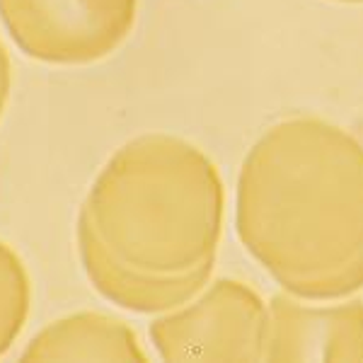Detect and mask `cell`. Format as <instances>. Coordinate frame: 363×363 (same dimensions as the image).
Wrapping results in <instances>:
<instances>
[{"label": "cell", "instance_id": "cell-7", "mask_svg": "<svg viewBox=\"0 0 363 363\" xmlns=\"http://www.w3.org/2000/svg\"><path fill=\"white\" fill-rule=\"evenodd\" d=\"M29 277L22 259L0 242V356L22 332L29 313Z\"/></svg>", "mask_w": 363, "mask_h": 363}, {"label": "cell", "instance_id": "cell-8", "mask_svg": "<svg viewBox=\"0 0 363 363\" xmlns=\"http://www.w3.org/2000/svg\"><path fill=\"white\" fill-rule=\"evenodd\" d=\"M10 95V58L5 51L3 42H0V116L5 112V102Z\"/></svg>", "mask_w": 363, "mask_h": 363}, {"label": "cell", "instance_id": "cell-9", "mask_svg": "<svg viewBox=\"0 0 363 363\" xmlns=\"http://www.w3.org/2000/svg\"><path fill=\"white\" fill-rule=\"evenodd\" d=\"M335 3H363V0H335Z\"/></svg>", "mask_w": 363, "mask_h": 363}, {"label": "cell", "instance_id": "cell-2", "mask_svg": "<svg viewBox=\"0 0 363 363\" xmlns=\"http://www.w3.org/2000/svg\"><path fill=\"white\" fill-rule=\"evenodd\" d=\"M235 230L286 294L354 296L363 289V143L318 116L274 124L240 167Z\"/></svg>", "mask_w": 363, "mask_h": 363}, {"label": "cell", "instance_id": "cell-6", "mask_svg": "<svg viewBox=\"0 0 363 363\" xmlns=\"http://www.w3.org/2000/svg\"><path fill=\"white\" fill-rule=\"evenodd\" d=\"M22 361H148L138 335L102 313H75L44 327Z\"/></svg>", "mask_w": 363, "mask_h": 363}, {"label": "cell", "instance_id": "cell-1", "mask_svg": "<svg viewBox=\"0 0 363 363\" xmlns=\"http://www.w3.org/2000/svg\"><path fill=\"white\" fill-rule=\"evenodd\" d=\"M225 218L216 162L167 133L126 143L78 213V252L92 286L133 313H167L211 281Z\"/></svg>", "mask_w": 363, "mask_h": 363}, {"label": "cell", "instance_id": "cell-4", "mask_svg": "<svg viewBox=\"0 0 363 363\" xmlns=\"http://www.w3.org/2000/svg\"><path fill=\"white\" fill-rule=\"evenodd\" d=\"M136 10L138 0H0V20L17 49L54 66H85L114 54Z\"/></svg>", "mask_w": 363, "mask_h": 363}, {"label": "cell", "instance_id": "cell-5", "mask_svg": "<svg viewBox=\"0 0 363 363\" xmlns=\"http://www.w3.org/2000/svg\"><path fill=\"white\" fill-rule=\"evenodd\" d=\"M269 306L264 361H363V301L308 306L277 294Z\"/></svg>", "mask_w": 363, "mask_h": 363}, {"label": "cell", "instance_id": "cell-3", "mask_svg": "<svg viewBox=\"0 0 363 363\" xmlns=\"http://www.w3.org/2000/svg\"><path fill=\"white\" fill-rule=\"evenodd\" d=\"M267 330L264 298L238 279H218L150 322V339L162 361H264Z\"/></svg>", "mask_w": 363, "mask_h": 363}]
</instances>
